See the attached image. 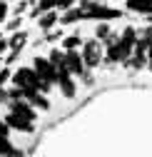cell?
Wrapping results in <instances>:
<instances>
[{
	"instance_id": "7c38bea8",
	"label": "cell",
	"mask_w": 152,
	"mask_h": 157,
	"mask_svg": "<svg viewBox=\"0 0 152 157\" xmlns=\"http://www.w3.org/2000/svg\"><path fill=\"white\" fill-rule=\"evenodd\" d=\"M25 40H28L25 33H15V35L10 37V48H13V50H20V48L25 45Z\"/></svg>"
},
{
	"instance_id": "3957f363",
	"label": "cell",
	"mask_w": 152,
	"mask_h": 157,
	"mask_svg": "<svg viewBox=\"0 0 152 157\" xmlns=\"http://www.w3.org/2000/svg\"><path fill=\"white\" fill-rule=\"evenodd\" d=\"M80 52H82V60H85V65L90 70L97 67L100 60H102V40H97V37H95V40H85Z\"/></svg>"
},
{
	"instance_id": "30bf717a",
	"label": "cell",
	"mask_w": 152,
	"mask_h": 157,
	"mask_svg": "<svg viewBox=\"0 0 152 157\" xmlns=\"http://www.w3.org/2000/svg\"><path fill=\"white\" fill-rule=\"evenodd\" d=\"M55 23H58V13H55V10H48V13L40 17V20H37V25H40L43 30H50Z\"/></svg>"
},
{
	"instance_id": "ffe728a7",
	"label": "cell",
	"mask_w": 152,
	"mask_h": 157,
	"mask_svg": "<svg viewBox=\"0 0 152 157\" xmlns=\"http://www.w3.org/2000/svg\"><path fill=\"white\" fill-rule=\"evenodd\" d=\"M17 25H20V17H15V20H13V23H10V25H8V28H10V30H15V28H17Z\"/></svg>"
},
{
	"instance_id": "d6986e66",
	"label": "cell",
	"mask_w": 152,
	"mask_h": 157,
	"mask_svg": "<svg viewBox=\"0 0 152 157\" xmlns=\"http://www.w3.org/2000/svg\"><path fill=\"white\" fill-rule=\"evenodd\" d=\"M90 3H100V0H80V8H87Z\"/></svg>"
},
{
	"instance_id": "5bb4252c",
	"label": "cell",
	"mask_w": 152,
	"mask_h": 157,
	"mask_svg": "<svg viewBox=\"0 0 152 157\" xmlns=\"http://www.w3.org/2000/svg\"><path fill=\"white\" fill-rule=\"evenodd\" d=\"M8 77H10V65H5L3 70H0V87H3V82L8 80Z\"/></svg>"
},
{
	"instance_id": "ac0fdd59",
	"label": "cell",
	"mask_w": 152,
	"mask_h": 157,
	"mask_svg": "<svg viewBox=\"0 0 152 157\" xmlns=\"http://www.w3.org/2000/svg\"><path fill=\"white\" fill-rule=\"evenodd\" d=\"M28 8V3H25V0H23V3H17V8H15V13H23Z\"/></svg>"
},
{
	"instance_id": "2e32d148",
	"label": "cell",
	"mask_w": 152,
	"mask_h": 157,
	"mask_svg": "<svg viewBox=\"0 0 152 157\" xmlns=\"http://www.w3.org/2000/svg\"><path fill=\"white\" fill-rule=\"evenodd\" d=\"M8 10H10V8H8V3H0V23L5 20V15H8Z\"/></svg>"
},
{
	"instance_id": "5b68a950",
	"label": "cell",
	"mask_w": 152,
	"mask_h": 157,
	"mask_svg": "<svg viewBox=\"0 0 152 157\" xmlns=\"http://www.w3.org/2000/svg\"><path fill=\"white\" fill-rule=\"evenodd\" d=\"M10 112L25 117V120H35V112H32V107H30V100H25V97L10 100Z\"/></svg>"
},
{
	"instance_id": "6da1fadb",
	"label": "cell",
	"mask_w": 152,
	"mask_h": 157,
	"mask_svg": "<svg viewBox=\"0 0 152 157\" xmlns=\"http://www.w3.org/2000/svg\"><path fill=\"white\" fill-rule=\"evenodd\" d=\"M137 37H140V33L132 28V25H127V28L122 30V35H120V40L112 43V45H107V57H105L107 65H110V63H125L127 57L132 55V50H135Z\"/></svg>"
},
{
	"instance_id": "8992f818",
	"label": "cell",
	"mask_w": 152,
	"mask_h": 157,
	"mask_svg": "<svg viewBox=\"0 0 152 157\" xmlns=\"http://www.w3.org/2000/svg\"><path fill=\"white\" fill-rule=\"evenodd\" d=\"M5 122H8L13 130H17V132H30V130H32V120H25V117L15 115V112H8Z\"/></svg>"
},
{
	"instance_id": "44dd1931",
	"label": "cell",
	"mask_w": 152,
	"mask_h": 157,
	"mask_svg": "<svg viewBox=\"0 0 152 157\" xmlns=\"http://www.w3.org/2000/svg\"><path fill=\"white\" fill-rule=\"evenodd\" d=\"M147 17H150V23H152V13H150V15H147Z\"/></svg>"
},
{
	"instance_id": "e0dca14e",
	"label": "cell",
	"mask_w": 152,
	"mask_h": 157,
	"mask_svg": "<svg viewBox=\"0 0 152 157\" xmlns=\"http://www.w3.org/2000/svg\"><path fill=\"white\" fill-rule=\"evenodd\" d=\"M147 67H150V70H152V45H150V48H147Z\"/></svg>"
},
{
	"instance_id": "4fadbf2b",
	"label": "cell",
	"mask_w": 152,
	"mask_h": 157,
	"mask_svg": "<svg viewBox=\"0 0 152 157\" xmlns=\"http://www.w3.org/2000/svg\"><path fill=\"white\" fill-rule=\"evenodd\" d=\"M75 5V0H55V8H60V10H70Z\"/></svg>"
},
{
	"instance_id": "52a82bcc",
	"label": "cell",
	"mask_w": 152,
	"mask_h": 157,
	"mask_svg": "<svg viewBox=\"0 0 152 157\" xmlns=\"http://www.w3.org/2000/svg\"><path fill=\"white\" fill-rule=\"evenodd\" d=\"M8 132H10V125L0 120V155H10V152H15L13 145L8 142Z\"/></svg>"
},
{
	"instance_id": "9a60e30c",
	"label": "cell",
	"mask_w": 152,
	"mask_h": 157,
	"mask_svg": "<svg viewBox=\"0 0 152 157\" xmlns=\"http://www.w3.org/2000/svg\"><path fill=\"white\" fill-rule=\"evenodd\" d=\"M48 33V40H60L63 37V30H45Z\"/></svg>"
},
{
	"instance_id": "8fae6325",
	"label": "cell",
	"mask_w": 152,
	"mask_h": 157,
	"mask_svg": "<svg viewBox=\"0 0 152 157\" xmlns=\"http://www.w3.org/2000/svg\"><path fill=\"white\" fill-rule=\"evenodd\" d=\"M55 8V0H37V5L32 8V17H37V15H43V13H48V10H52Z\"/></svg>"
},
{
	"instance_id": "ba28073f",
	"label": "cell",
	"mask_w": 152,
	"mask_h": 157,
	"mask_svg": "<svg viewBox=\"0 0 152 157\" xmlns=\"http://www.w3.org/2000/svg\"><path fill=\"white\" fill-rule=\"evenodd\" d=\"M78 20H85V10L82 8H70V10H65L63 13V17H60V23L63 25H70V23H78Z\"/></svg>"
},
{
	"instance_id": "9c48e42d",
	"label": "cell",
	"mask_w": 152,
	"mask_h": 157,
	"mask_svg": "<svg viewBox=\"0 0 152 157\" xmlns=\"http://www.w3.org/2000/svg\"><path fill=\"white\" fill-rule=\"evenodd\" d=\"M82 37L80 35H67V37H63V50H78V48H82Z\"/></svg>"
},
{
	"instance_id": "7a4b0ae2",
	"label": "cell",
	"mask_w": 152,
	"mask_h": 157,
	"mask_svg": "<svg viewBox=\"0 0 152 157\" xmlns=\"http://www.w3.org/2000/svg\"><path fill=\"white\" fill-rule=\"evenodd\" d=\"M82 10H85V17H90V20H117V17H122V10L107 8L102 3H90Z\"/></svg>"
},
{
	"instance_id": "277c9868",
	"label": "cell",
	"mask_w": 152,
	"mask_h": 157,
	"mask_svg": "<svg viewBox=\"0 0 152 157\" xmlns=\"http://www.w3.org/2000/svg\"><path fill=\"white\" fill-rule=\"evenodd\" d=\"M32 67H35V72L40 75L48 85H55V80H58V65H55L50 57H35Z\"/></svg>"
}]
</instances>
